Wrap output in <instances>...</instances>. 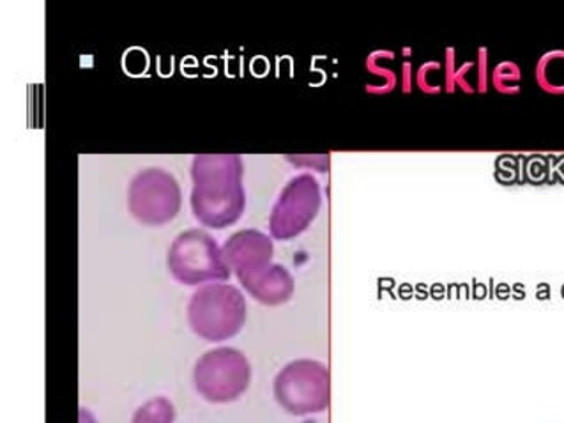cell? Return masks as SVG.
<instances>
[{
    "label": "cell",
    "mask_w": 564,
    "mask_h": 423,
    "mask_svg": "<svg viewBox=\"0 0 564 423\" xmlns=\"http://www.w3.org/2000/svg\"><path fill=\"white\" fill-rule=\"evenodd\" d=\"M520 68L516 63L499 64L498 68L494 69L492 84L496 89L501 90L505 95H516L520 90Z\"/></svg>",
    "instance_id": "cell-12"
},
{
    "label": "cell",
    "mask_w": 564,
    "mask_h": 423,
    "mask_svg": "<svg viewBox=\"0 0 564 423\" xmlns=\"http://www.w3.org/2000/svg\"><path fill=\"white\" fill-rule=\"evenodd\" d=\"M278 404L296 416L323 413L329 405V372L315 360H296L274 379Z\"/></svg>",
    "instance_id": "cell-5"
},
{
    "label": "cell",
    "mask_w": 564,
    "mask_h": 423,
    "mask_svg": "<svg viewBox=\"0 0 564 423\" xmlns=\"http://www.w3.org/2000/svg\"><path fill=\"white\" fill-rule=\"evenodd\" d=\"M175 408L166 397H154L134 411L131 423H174Z\"/></svg>",
    "instance_id": "cell-10"
},
{
    "label": "cell",
    "mask_w": 564,
    "mask_h": 423,
    "mask_svg": "<svg viewBox=\"0 0 564 423\" xmlns=\"http://www.w3.org/2000/svg\"><path fill=\"white\" fill-rule=\"evenodd\" d=\"M169 270L184 285H207L227 282L229 264L225 261L224 248L204 230L189 229L174 239L169 250Z\"/></svg>",
    "instance_id": "cell-3"
},
{
    "label": "cell",
    "mask_w": 564,
    "mask_h": 423,
    "mask_svg": "<svg viewBox=\"0 0 564 423\" xmlns=\"http://www.w3.org/2000/svg\"><path fill=\"white\" fill-rule=\"evenodd\" d=\"M242 288L247 289L257 302L264 303V305H282V303L289 302L294 294V279L285 268L273 264L262 275L251 280Z\"/></svg>",
    "instance_id": "cell-9"
},
{
    "label": "cell",
    "mask_w": 564,
    "mask_h": 423,
    "mask_svg": "<svg viewBox=\"0 0 564 423\" xmlns=\"http://www.w3.org/2000/svg\"><path fill=\"white\" fill-rule=\"evenodd\" d=\"M128 207L145 226H163L180 213V185L162 169L139 172L128 189Z\"/></svg>",
    "instance_id": "cell-6"
},
{
    "label": "cell",
    "mask_w": 564,
    "mask_h": 423,
    "mask_svg": "<svg viewBox=\"0 0 564 423\" xmlns=\"http://www.w3.org/2000/svg\"><path fill=\"white\" fill-rule=\"evenodd\" d=\"M78 423H98V420L89 410L82 408L80 413H78Z\"/></svg>",
    "instance_id": "cell-13"
},
{
    "label": "cell",
    "mask_w": 564,
    "mask_h": 423,
    "mask_svg": "<svg viewBox=\"0 0 564 423\" xmlns=\"http://www.w3.org/2000/svg\"><path fill=\"white\" fill-rule=\"evenodd\" d=\"M225 261L239 282L247 285L273 267V243L259 230H239L224 245Z\"/></svg>",
    "instance_id": "cell-8"
},
{
    "label": "cell",
    "mask_w": 564,
    "mask_h": 423,
    "mask_svg": "<svg viewBox=\"0 0 564 423\" xmlns=\"http://www.w3.org/2000/svg\"><path fill=\"white\" fill-rule=\"evenodd\" d=\"M247 321V302L241 291L225 282L202 285L188 303L193 334L207 343L236 337Z\"/></svg>",
    "instance_id": "cell-2"
},
{
    "label": "cell",
    "mask_w": 564,
    "mask_h": 423,
    "mask_svg": "<svg viewBox=\"0 0 564 423\" xmlns=\"http://www.w3.org/2000/svg\"><path fill=\"white\" fill-rule=\"evenodd\" d=\"M251 365L234 347H218L202 355L193 369V383L202 399L213 404H229L247 392Z\"/></svg>",
    "instance_id": "cell-4"
},
{
    "label": "cell",
    "mask_w": 564,
    "mask_h": 423,
    "mask_svg": "<svg viewBox=\"0 0 564 423\" xmlns=\"http://www.w3.org/2000/svg\"><path fill=\"white\" fill-rule=\"evenodd\" d=\"M563 52L564 50H554V52H549V54L543 55L542 59L538 61V86L545 89L546 93H552V95H564V86L555 78L554 72L555 63L563 55Z\"/></svg>",
    "instance_id": "cell-11"
},
{
    "label": "cell",
    "mask_w": 564,
    "mask_h": 423,
    "mask_svg": "<svg viewBox=\"0 0 564 423\" xmlns=\"http://www.w3.org/2000/svg\"><path fill=\"white\" fill-rule=\"evenodd\" d=\"M193 215L202 226L225 229L245 212L242 160L238 154H200L192 167Z\"/></svg>",
    "instance_id": "cell-1"
},
{
    "label": "cell",
    "mask_w": 564,
    "mask_h": 423,
    "mask_svg": "<svg viewBox=\"0 0 564 423\" xmlns=\"http://www.w3.org/2000/svg\"><path fill=\"white\" fill-rule=\"evenodd\" d=\"M321 186L314 176L301 174L285 186L269 217V230L274 239L288 241L308 229L321 209Z\"/></svg>",
    "instance_id": "cell-7"
}]
</instances>
